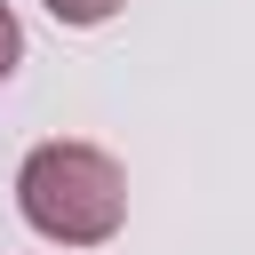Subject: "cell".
<instances>
[{"mask_svg":"<svg viewBox=\"0 0 255 255\" xmlns=\"http://www.w3.org/2000/svg\"><path fill=\"white\" fill-rule=\"evenodd\" d=\"M16 64H24V24H16V8L0 0V80H8Z\"/></svg>","mask_w":255,"mask_h":255,"instance_id":"3957f363","label":"cell"},{"mask_svg":"<svg viewBox=\"0 0 255 255\" xmlns=\"http://www.w3.org/2000/svg\"><path fill=\"white\" fill-rule=\"evenodd\" d=\"M40 8H48L56 24H80V32H88V24H104V16H120L128 0H40Z\"/></svg>","mask_w":255,"mask_h":255,"instance_id":"7a4b0ae2","label":"cell"},{"mask_svg":"<svg viewBox=\"0 0 255 255\" xmlns=\"http://www.w3.org/2000/svg\"><path fill=\"white\" fill-rule=\"evenodd\" d=\"M16 207L40 239L56 247H104L120 223H128V175L112 151L96 143H32L24 167H16Z\"/></svg>","mask_w":255,"mask_h":255,"instance_id":"6da1fadb","label":"cell"}]
</instances>
